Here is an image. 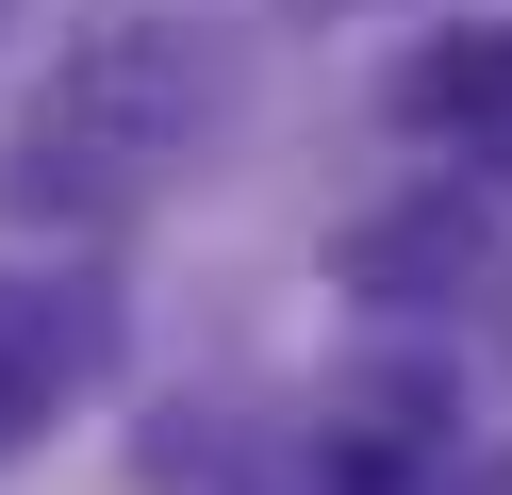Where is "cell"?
I'll list each match as a JSON object with an SVG mask.
<instances>
[{"instance_id":"3957f363","label":"cell","mask_w":512,"mask_h":495,"mask_svg":"<svg viewBox=\"0 0 512 495\" xmlns=\"http://www.w3.org/2000/svg\"><path fill=\"white\" fill-rule=\"evenodd\" d=\"M479 264H496V231H479V198L446 182V198H397V215H364V231L331 248V281H347V297H463Z\"/></svg>"},{"instance_id":"6da1fadb","label":"cell","mask_w":512,"mask_h":495,"mask_svg":"<svg viewBox=\"0 0 512 495\" xmlns=\"http://www.w3.org/2000/svg\"><path fill=\"white\" fill-rule=\"evenodd\" d=\"M215 99H232V66H215V33H182V17L67 33V66H50V83L17 99V132H0V215L17 231H116V215H149V198L182 182V149L215 132Z\"/></svg>"},{"instance_id":"277c9868","label":"cell","mask_w":512,"mask_h":495,"mask_svg":"<svg viewBox=\"0 0 512 495\" xmlns=\"http://www.w3.org/2000/svg\"><path fill=\"white\" fill-rule=\"evenodd\" d=\"M397 132H463L479 165H512V33H430V50L397 66Z\"/></svg>"},{"instance_id":"7a4b0ae2","label":"cell","mask_w":512,"mask_h":495,"mask_svg":"<svg viewBox=\"0 0 512 495\" xmlns=\"http://www.w3.org/2000/svg\"><path fill=\"white\" fill-rule=\"evenodd\" d=\"M100 347L116 330H100L83 281H0V462L67 413V380H100Z\"/></svg>"}]
</instances>
